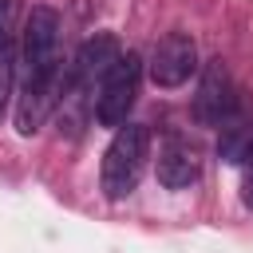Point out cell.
<instances>
[{"label":"cell","instance_id":"cell-7","mask_svg":"<svg viewBox=\"0 0 253 253\" xmlns=\"http://www.w3.org/2000/svg\"><path fill=\"white\" fill-rule=\"evenodd\" d=\"M198 178H202V158H198L194 142L182 134H170L158 146V182L166 190H190Z\"/></svg>","mask_w":253,"mask_h":253},{"label":"cell","instance_id":"cell-3","mask_svg":"<svg viewBox=\"0 0 253 253\" xmlns=\"http://www.w3.org/2000/svg\"><path fill=\"white\" fill-rule=\"evenodd\" d=\"M138 83H142V59L134 51H119V59L107 67V75L95 87V119L119 130L130 107L138 103Z\"/></svg>","mask_w":253,"mask_h":253},{"label":"cell","instance_id":"cell-10","mask_svg":"<svg viewBox=\"0 0 253 253\" xmlns=\"http://www.w3.org/2000/svg\"><path fill=\"white\" fill-rule=\"evenodd\" d=\"M4 4H8V0H0V12H4Z\"/></svg>","mask_w":253,"mask_h":253},{"label":"cell","instance_id":"cell-9","mask_svg":"<svg viewBox=\"0 0 253 253\" xmlns=\"http://www.w3.org/2000/svg\"><path fill=\"white\" fill-rule=\"evenodd\" d=\"M241 198H245V206L253 210V138H249V146H245V154H241Z\"/></svg>","mask_w":253,"mask_h":253},{"label":"cell","instance_id":"cell-6","mask_svg":"<svg viewBox=\"0 0 253 253\" xmlns=\"http://www.w3.org/2000/svg\"><path fill=\"white\" fill-rule=\"evenodd\" d=\"M115 59H119V40L111 32H95L91 40H83V47L75 51V63L67 71V95L99 87V79L107 75V67Z\"/></svg>","mask_w":253,"mask_h":253},{"label":"cell","instance_id":"cell-5","mask_svg":"<svg viewBox=\"0 0 253 253\" xmlns=\"http://www.w3.org/2000/svg\"><path fill=\"white\" fill-rule=\"evenodd\" d=\"M146 71L158 87H182L198 71V43L186 32H166L146 59Z\"/></svg>","mask_w":253,"mask_h":253},{"label":"cell","instance_id":"cell-1","mask_svg":"<svg viewBox=\"0 0 253 253\" xmlns=\"http://www.w3.org/2000/svg\"><path fill=\"white\" fill-rule=\"evenodd\" d=\"M24 95L16 107V130L36 134L43 119L55 107V83H59V12L47 4H36L24 20Z\"/></svg>","mask_w":253,"mask_h":253},{"label":"cell","instance_id":"cell-8","mask_svg":"<svg viewBox=\"0 0 253 253\" xmlns=\"http://www.w3.org/2000/svg\"><path fill=\"white\" fill-rule=\"evenodd\" d=\"M12 79H16V51L4 43L0 47V119H4L8 99H12Z\"/></svg>","mask_w":253,"mask_h":253},{"label":"cell","instance_id":"cell-4","mask_svg":"<svg viewBox=\"0 0 253 253\" xmlns=\"http://www.w3.org/2000/svg\"><path fill=\"white\" fill-rule=\"evenodd\" d=\"M237 115V83L221 59H210L194 95V119L202 126H225Z\"/></svg>","mask_w":253,"mask_h":253},{"label":"cell","instance_id":"cell-2","mask_svg":"<svg viewBox=\"0 0 253 253\" xmlns=\"http://www.w3.org/2000/svg\"><path fill=\"white\" fill-rule=\"evenodd\" d=\"M150 158V130L142 123H123L111 138V146L103 150V170H99V186L111 202L126 198L138 178H142V166Z\"/></svg>","mask_w":253,"mask_h":253}]
</instances>
